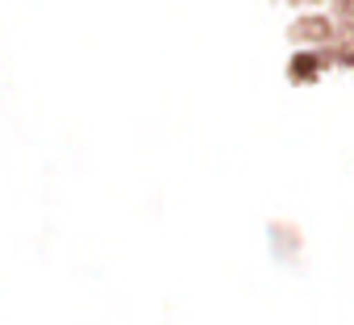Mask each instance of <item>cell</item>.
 Segmentation results:
<instances>
[{"label": "cell", "mask_w": 354, "mask_h": 325, "mask_svg": "<svg viewBox=\"0 0 354 325\" xmlns=\"http://www.w3.org/2000/svg\"><path fill=\"white\" fill-rule=\"evenodd\" d=\"M308 38H313V50L296 55L292 71L300 63H317L321 71L325 67H350L354 71V0H325L321 17H300L292 30V42L300 46Z\"/></svg>", "instance_id": "cell-1"}]
</instances>
